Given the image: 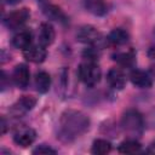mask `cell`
<instances>
[{"instance_id":"1","label":"cell","mask_w":155,"mask_h":155,"mask_svg":"<svg viewBox=\"0 0 155 155\" xmlns=\"http://www.w3.org/2000/svg\"><path fill=\"white\" fill-rule=\"evenodd\" d=\"M90 128L88 116L75 109H68L62 113L58 127H57V138L64 143H70L85 134Z\"/></svg>"},{"instance_id":"2","label":"cell","mask_w":155,"mask_h":155,"mask_svg":"<svg viewBox=\"0 0 155 155\" xmlns=\"http://www.w3.org/2000/svg\"><path fill=\"white\" fill-rule=\"evenodd\" d=\"M121 128L122 131L132 138L139 137L143 133L145 127L144 125V116L137 109H127L121 117Z\"/></svg>"},{"instance_id":"3","label":"cell","mask_w":155,"mask_h":155,"mask_svg":"<svg viewBox=\"0 0 155 155\" xmlns=\"http://www.w3.org/2000/svg\"><path fill=\"white\" fill-rule=\"evenodd\" d=\"M78 76L86 86L92 87L99 82L102 71H101L99 65L94 61H86L79 65Z\"/></svg>"},{"instance_id":"4","label":"cell","mask_w":155,"mask_h":155,"mask_svg":"<svg viewBox=\"0 0 155 155\" xmlns=\"http://www.w3.org/2000/svg\"><path fill=\"white\" fill-rule=\"evenodd\" d=\"M29 17H30L29 10L27 7H23V8H19V10L10 12L4 18V24L11 30L19 29L25 24V22L29 19Z\"/></svg>"},{"instance_id":"5","label":"cell","mask_w":155,"mask_h":155,"mask_svg":"<svg viewBox=\"0 0 155 155\" xmlns=\"http://www.w3.org/2000/svg\"><path fill=\"white\" fill-rule=\"evenodd\" d=\"M76 40L82 44L93 46L101 40V33L92 25H82L76 31Z\"/></svg>"},{"instance_id":"6","label":"cell","mask_w":155,"mask_h":155,"mask_svg":"<svg viewBox=\"0 0 155 155\" xmlns=\"http://www.w3.org/2000/svg\"><path fill=\"white\" fill-rule=\"evenodd\" d=\"M36 104V99L33 96H23L19 98L11 108H10V114L15 117H21L29 110H31Z\"/></svg>"},{"instance_id":"7","label":"cell","mask_w":155,"mask_h":155,"mask_svg":"<svg viewBox=\"0 0 155 155\" xmlns=\"http://www.w3.org/2000/svg\"><path fill=\"white\" fill-rule=\"evenodd\" d=\"M35 138H36V132H35L33 128H30V127H24V126L19 127V128L16 131L15 136H13L15 143H16L17 145L23 147V148L31 145V144L34 143Z\"/></svg>"},{"instance_id":"8","label":"cell","mask_w":155,"mask_h":155,"mask_svg":"<svg viewBox=\"0 0 155 155\" xmlns=\"http://www.w3.org/2000/svg\"><path fill=\"white\" fill-rule=\"evenodd\" d=\"M12 80L15 85L22 90L27 88L30 80V71L25 64H17L12 73Z\"/></svg>"},{"instance_id":"9","label":"cell","mask_w":155,"mask_h":155,"mask_svg":"<svg viewBox=\"0 0 155 155\" xmlns=\"http://www.w3.org/2000/svg\"><path fill=\"white\" fill-rule=\"evenodd\" d=\"M40 1V5H41V8H42V12L51 19L56 21V22H59V23H67L68 22V18L65 16V13L56 5L48 2L47 0H39Z\"/></svg>"},{"instance_id":"10","label":"cell","mask_w":155,"mask_h":155,"mask_svg":"<svg viewBox=\"0 0 155 155\" xmlns=\"http://www.w3.org/2000/svg\"><path fill=\"white\" fill-rule=\"evenodd\" d=\"M23 56L27 61L31 62V63H41L45 61L47 52L45 46L42 45H30L28 48H25L23 51Z\"/></svg>"},{"instance_id":"11","label":"cell","mask_w":155,"mask_h":155,"mask_svg":"<svg viewBox=\"0 0 155 155\" xmlns=\"http://www.w3.org/2000/svg\"><path fill=\"white\" fill-rule=\"evenodd\" d=\"M130 80L133 84V86L138 88H150L153 86V80L150 75L143 70L133 69L130 74Z\"/></svg>"},{"instance_id":"12","label":"cell","mask_w":155,"mask_h":155,"mask_svg":"<svg viewBox=\"0 0 155 155\" xmlns=\"http://www.w3.org/2000/svg\"><path fill=\"white\" fill-rule=\"evenodd\" d=\"M107 81L110 87L122 90L126 85V76L120 68H111L107 74Z\"/></svg>"},{"instance_id":"13","label":"cell","mask_w":155,"mask_h":155,"mask_svg":"<svg viewBox=\"0 0 155 155\" xmlns=\"http://www.w3.org/2000/svg\"><path fill=\"white\" fill-rule=\"evenodd\" d=\"M38 38H39V44L47 47L50 46L56 38V33L53 27L50 23H41L39 27V31H38Z\"/></svg>"},{"instance_id":"14","label":"cell","mask_w":155,"mask_h":155,"mask_svg":"<svg viewBox=\"0 0 155 155\" xmlns=\"http://www.w3.org/2000/svg\"><path fill=\"white\" fill-rule=\"evenodd\" d=\"M128 39H130V34L127 33V30H125L122 28L113 29L107 36V41L111 46H122V45L127 44Z\"/></svg>"},{"instance_id":"15","label":"cell","mask_w":155,"mask_h":155,"mask_svg":"<svg viewBox=\"0 0 155 155\" xmlns=\"http://www.w3.org/2000/svg\"><path fill=\"white\" fill-rule=\"evenodd\" d=\"M12 45L16 48L25 50L30 45H33V35L29 30H21L12 38Z\"/></svg>"},{"instance_id":"16","label":"cell","mask_w":155,"mask_h":155,"mask_svg":"<svg viewBox=\"0 0 155 155\" xmlns=\"http://www.w3.org/2000/svg\"><path fill=\"white\" fill-rule=\"evenodd\" d=\"M82 5L94 16H104L108 12V6L104 0H82Z\"/></svg>"},{"instance_id":"17","label":"cell","mask_w":155,"mask_h":155,"mask_svg":"<svg viewBox=\"0 0 155 155\" xmlns=\"http://www.w3.org/2000/svg\"><path fill=\"white\" fill-rule=\"evenodd\" d=\"M113 59L124 68H132L136 63V53L132 50L126 52H117L113 56Z\"/></svg>"},{"instance_id":"18","label":"cell","mask_w":155,"mask_h":155,"mask_svg":"<svg viewBox=\"0 0 155 155\" xmlns=\"http://www.w3.org/2000/svg\"><path fill=\"white\" fill-rule=\"evenodd\" d=\"M51 86V76L45 70H40L35 75V88L40 93H46Z\"/></svg>"},{"instance_id":"19","label":"cell","mask_w":155,"mask_h":155,"mask_svg":"<svg viewBox=\"0 0 155 155\" xmlns=\"http://www.w3.org/2000/svg\"><path fill=\"white\" fill-rule=\"evenodd\" d=\"M117 150L121 154H137L142 150V145L136 138H128L120 143Z\"/></svg>"},{"instance_id":"20","label":"cell","mask_w":155,"mask_h":155,"mask_svg":"<svg viewBox=\"0 0 155 155\" xmlns=\"http://www.w3.org/2000/svg\"><path fill=\"white\" fill-rule=\"evenodd\" d=\"M110 150H111V144L107 139L98 138V139H94L93 143H92V148H91L92 154H96V155H105Z\"/></svg>"},{"instance_id":"21","label":"cell","mask_w":155,"mask_h":155,"mask_svg":"<svg viewBox=\"0 0 155 155\" xmlns=\"http://www.w3.org/2000/svg\"><path fill=\"white\" fill-rule=\"evenodd\" d=\"M144 125L148 128H155V107L151 108L144 116Z\"/></svg>"},{"instance_id":"22","label":"cell","mask_w":155,"mask_h":155,"mask_svg":"<svg viewBox=\"0 0 155 155\" xmlns=\"http://www.w3.org/2000/svg\"><path fill=\"white\" fill-rule=\"evenodd\" d=\"M56 153L57 151L53 148H51V147H48L46 144H41L36 149L33 150V154H56Z\"/></svg>"},{"instance_id":"23","label":"cell","mask_w":155,"mask_h":155,"mask_svg":"<svg viewBox=\"0 0 155 155\" xmlns=\"http://www.w3.org/2000/svg\"><path fill=\"white\" fill-rule=\"evenodd\" d=\"M148 57H149L150 59L155 61V46H153V47H150V48L148 50Z\"/></svg>"},{"instance_id":"24","label":"cell","mask_w":155,"mask_h":155,"mask_svg":"<svg viewBox=\"0 0 155 155\" xmlns=\"http://www.w3.org/2000/svg\"><path fill=\"white\" fill-rule=\"evenodd\" d=\"M148 153H155V140L149 145V149L147 150Z\"/></svg>"},{"instance_id":"25","label":"cell","mask_w":155,"mask_h":155,"mask_svg":"<svg viewBox=\"0 0 155 155\" xmlns=\"http://www.w3.org/2000/svg\"><path fill=\"white\" fill-rule=\"evenodd\" d=\"M6 4H8V5H16V4H18L21 0H4Z\"/></svg>"},{"instance_id":"26","label":"cell","mask_w":155,"mask_h":155,"mask_svg":"<svg viewBox=\"0 0 155 155\" xmlns=\"http://www.w3.org/2000/svg\"><path fill=\"white\" fill-rule=\"evenodd\" d=\"M151 74H153V75H155V65L151 68Z\"/></svg>"},{"instance_id":"27","label":"cell","mask_w":155,"mask_h":155,"mask_svg":"<svg viewBox=\"0 0 155 155\" xmlns=\"http://www.w3.org/2000/svg\"><path fill=\"white\" fill-rule=\"evenodd\" d=\"M154 34H155V28H154Z\"/></svg>"}]
</instances>
